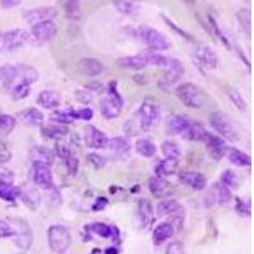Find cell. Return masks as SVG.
Segmentation results:
<instances>
[{
	"instance_id": "obj_25",
	"label": "cell",
	"mask_w": 254,
	"mask_h": 254,
	"mask_svg": "<svg viewBox=\"0 0 254 254\" xmlns=\"http://www.w3.org/2000/svg\"><path fill=\"white\" fill-rule=\"evenodd\" d=\"M19 117L20 120H22L24 124L28 125V126H44L45 116L38 108H27V110H23L19 113Z\"/></svg>"
},
{
	"instance_id": "obj_20",
	"label": "cell",
	"mask_w": 254,
	"mask_h": 254,
	"mask_svg": "<svg viewBox=\"0 0 254 254\" xmlns=\"http://www.w3.org/2000/svg\"><path fill=\"white\" fill-rule=\"evenodd\" d=\"M78 67L84 75L97 76L104 71V65L97 59L83 58L78 61Z\"/></svg>"
},
{
	"instance_id": "obj_22",
	"label": "cell",
	"mask_w": 254,
	"mask_h": 254,
	"mask_svg": "<svg viewBox=\"0 0 254 254\" xmlns=\"http://www.w3.org/2000/svg\"><path fill=\"white\" fill-rule=\"evenodd\" d=\"M206 133H207V131L203 127V125H201L199 122L190 121L185 128V131L181 133V136L188 141H203Z\"/></svg>"
},
{
	"instance_id": "obj_29",
	"label": "cell",
	"mask_w": 254,
	"mask_h": 254,
	"mask_svg": "<svg viewBox=\"0 0 254 254\" xmlns=\"http://www.w3.org/2000/svg\"><path fill=\"white\" fill-rule=\"evenodd\" d=\"M89 228V230L92 231V233L97 234L98 237L104 238V239H108V238H112V239L116 238V239H119L120 238V231L117 230V228L107 225V224H104V222H93Z\"/></svg>"
},
{
	"instance_id": "obj_38",
	"label": "cell",
	"mask_w": 254,
	"mask_h": 254,
	"mask_svg": "<svg viewBox=\"0 0 254 254\" xmlns=\"http://www.w3.org/2000/svg\"><path fill=\"white\" fill-rule=\"evenodd\" d=\"M136 151L145 158H153L156 154V146L153 141L147 139H139L135 144Z\"/></svg>"
},
{
	"instance_id": "obj_32",
	"label": "cell",
	"mask_w": 254,
	"mask_h": 254,
	"mask_svg": "<svg viewBox=\"0 0 254 254\" xmlns=\"http://www.w3.org/2000/svg\"><path fill=\"white\" fill-rule=\"evenodd\" d=\"M31 158L32 162H40L50 165L54 163L55 154L46 146H35L31 150Z\"/></svg>"
},
{
	"instance_id": "obj_12",
	"label": "cell",
	"mask_w": 254,
	"mask_h": 254,
	"mask_svg": "<svg viewBox=\"0 0 254 254\" xmlns=\"http://www.w3.org/2000/svg\"><path fill=\"white\" fill-rule=\"evenodd\" d=\"M84 142L90 149L99 150V149L107 147L108 137L103 131H101L93 125H88L84 130Z\"/></svg>"
},
{
	"instance_id": "obj_62",
	"label": "cell",
	"mask_w": 254,
	"mask_h": 254,
	"mask_svg": "<svg viewBox=\"0 0 254 254\" xmlns=\"http://www.w3.org/2000/svg\"><path fill=\"white\" fill-rule=\"evenodd\" d=\"M15 254H23V253H15Z\"/></svg>"
},
{
	"instance_id": "obj_52",
	"label": "cell",
	"mask_w": 254,
	"mask_h": 254,
	"mask_svg": "<svg viewBox=\"0 0 254 254\" xmlns=\"http://www.w3.org/2000/svg\"><path fill=\"white\" fill-rule=\"evenodd\" d=\"M237 211L243 216H251V203L244 202L239 197H237Z\"/></svg>"
},
{
	"instance_id": "obj_61",
	"label": "cell",
	"mask_w": 254,
	"mask_h": 254,
	"mask_svg": "<svg viewBox=\"0 0 254 254\" xmlns=\"http://www.w3.org/2000/svg\"><path fill=\"white\" fill-rule=\"evenodd\" d=\"M183 1H186V3H188V4H193L194 3V0H183Z\"/></svg>"
},
{
	"instance_id": "obj_19",
	"label": "cell",
	"mask_w": 254,
	"mask_h": 254,
	"mask_svg": "<svg viewBox=\"0 0 254 254\" xmlns=\"http://www.w3.org/2000/svg\"><path fill=\"white\" fill-rule=\"evenodd\" d=\"M116 64H117V66L120 69L132 70V71L142 70L147 66V61L145 59L144 54L133 56H124V58H120L119 60L116 61Z\"/></svg>"
},
{
	"instance_id": "obj_21",
	"label": "cell",
	"mask_w": 254,
	"mask_h": 254,
	"mask_svg": "<svg viewBox=\"0 0 254 254\" xmlns=\"http://www.w3.org/2000/svg\"><path fill=\"white\" fill-rule=\"evenodd\" d=\"M177 229L174 228V225L171 221L162 222L159 224L155 229L153 230V242L156 246H160L165 240H168L169 238L173 237L176 234Z\"/></svg>"
},
{
	"instance_id": "obj_49",
	"label": "cell",
	"mask_w": 254,
	"mask_h": 254,
	"mask_svg": "<svg viewBox=\"0 0 254 254\" xmlns=\"http://www.w3.org/2000/svg\"><path fill=\"white\" fill-rule=\"evenodd\" d=\"M64 163H65V165H66L69 173L72 174V176H75L79 168V160L78 158L72 154V151L66 156V158L64 159Z\"/></svg>"
},
{
	"instance_id": "obj_3",
	"label": "cell",
	"mask_w": 254,
	"mask_h": 254,
	"mask_svg": "<svg viewBox=\"0 0 254 254\" xmlns=\"http://www.w3.org/2000/svg\"><path fill=\"white\" fill-rule=\"evenodd\" d=\"M176 95L186 107L199 110L208 102V95L205 90L197 84L185 83L176 89Z\"/></svg>"
},
{
	"instance_id": "obj_58",
	"label": "cell",
	"mask_w": 254,
	"mask_h": 254,
	"mask_svg": "<svg viewBox=\"0 0 254 254\" xmlns=\"http://www.w3.org/2000/svg\"><path fill=\"white\" fill-rule=\"evenodd\" d=\"M102 87H103V85H102L101 83H98V81H93V83L85 85V89L92 90V92H101V90L103 89Z\"/></svg>"
},
{
	"instance_id": "obj_42",
	"label": "cell",
	"mask_w": 254,
	"mask_h": 254,
	"mask_svg": "<svg viewBox=\"0 0 254 254\" xmlns=\"http://www.w3.org/2000/svg\"><path fill=\"white\" fill-rule=\"evenodd\" d=\"M226 93H228V97L231 101V103L234 104L240 112H244L247 110V102L246 99L243 98V95L240 94L239 90L235 89V88H228Z\"/></svg>"
},
{
	"instance_id": "obj_28",
	"label": "cell",
	"mask_w": 254,
	"mask_h": 254,
	"mask_svg": "<svg viewBox=\"0 0 254 254\" xmlns=\"http://www.w3.org/2000/svg\"><path fill=\"white\" fill-rule=\"evenodd\" d=\"M20 188L12 185L10 181L0 179V198L6 202H14L15 199L19 198Z\"/></svg>"
},
{
	"instance_id": "obj_4",
	"label": "cell",
	"mask_w": 254,
	"mask_h": 254,
	"mask_svg": "<svg viewBox=\"0 0 254 254\" xmlns=\"http://www.w3.org/2000/svg\"><path fill=\"white\" fill-rule=\"evenodd\" d=\"M124 108V98L117 90V83L108 84V95L101 101V113L104 119L112 120L119 117Z\"/></svg>"
},
{
	"instance_id": "obj_55",
	"label": "cell",
	"mask_w": 254,
	"mask_h": 254,
	"mask_svg": "<svg viewBox=\"0 0 254 254\" xmlns=\"http://www.w3.org/2000/svg\"><path fill=\"white\" fill-rule=\"evenodd\" d=\"M162 18L165 20V22H167V24H169V27H171L172 29H176V31L178 32L179 35L182 36V37L187 38V40H192V37H190V35H188L187 32H185V31H183V29L179 28V27L177 26L176 23H173V22H172V20L169 19V18H167V17H165V15H162Z\"/></svg>"
},
{
	"instance_id": "obj_40",
	"label": "cell",
	"mask_w": 254,
	"mask_h": 254,
	"mask_svg": "<svg viewBox=\"0 0 254 254\" xmlns=\"http://www.w3.org/2000/svg\"><path fill=\"white\" fill-rule=\"evenodd\" d=\"M9 93L12 95L13 101H22L27 98L31 93V84L28 83H18L14 87L9 89Z\"/></svg>"
},
{
	"instance_id": "obj_36",
	"label": "cell",
	"mask_w": 254,
	"mask_h": 254,
	"mask_svg": "<svg viewBox=\"0 0 254 254\" xmlns=\"http://www.w3.org/2000/svg\"><path fill=\"white\" fill-rule=\"evenodd\" d=\"M207 26H208V31L211 32V35H212V37L217 38V40L221 42V44H224V46L226 47L228 50L231 49V45L230 42H229L228 37L225 36V33H222L221 28L219 27V24H217L216 19H215L212 15H208L207 17Z\"/></svg>"
},
{
	"instance_id": "obj_10",
	"label": "cell",
	"mask_w": 254,
	"mask_h": 254,
	"mask_svg": "<svg viewBox=\"0 0 254 254\" xmlns=\"http://www.w3.org/2000/svg\"><path fill=\"white\" fill-rule=\"evenodd\" d=\"M58 15V9L55 6H37V8L27 9L23 12V18L27 23L36 24L44 20H52Z\"/></svg>"
},
{
	"instance_id": "obj_14",
	"label": "cell",
	"mask_w": 254,
	"mask_h": 254,
	"mask_svg": "<svg viewBox=\"0 0 254 254\" xmlns=\"http://www.w3.org/2000/svg\"><path fill=\"white\" fill-rule=\"evenodd\" d=\"M202 142H205L206 150H207V153L210 154L211 158L215 159V160H220L221 158H224L226 147L228 146L225 145V141H224L222 137L207 132Z\"/></svg>"
},
{
	"instance_id": "obj_59",
	"label": "cell",
	"mask_w": 254,
	"mask_h": 254,
	"mask_svg": "<svg viewBox=\"0 0 254 254\" xmlns=\"http://www.w3.org/2000/svg\"><path fill=\"white\" fill-rule=\"evenodd\" d=\"M103 254H119V249L116 248V247H110L104 251Z\"/></svg>"
},
{
	"instance_id": "obj_7",
	"label": "cell",
	"mask_w": 254,
	"mask_h": 254,
	"mask_svg": "<svg viewBox=\"0 0 254 254\" xmlns=\"http://www.w3.org/2000/svg\"><path fill=\"white\" fill-rule=\"evenodd\" d=\"M31 40V33L26 29L15 28L0 33V52H13L26 46Z\"/></svg>"
},
{
	"instance_id": "obj_18",
	"label": "cell",
	"mask_w": 254,
	"mask_h": 254,
	"mask_svg": "<svg viewBox=\"0 0 254 254\" xmlns=\"http://www.w3.org/2000/svg\"><path fill=\"white\" fill-rule=\"evenodd\" d=\"M179 182L193 190H202L207 186V179L198 172H182L178 176Z\"/></svg>"
},
{
	"instance_id": "obj_45",
	"label": "cell",
	"mask_w": 254,
	"mask_h": 254,
	"mask_svg": "<svg viewBox=\"0 0 254 254\" xmlns=\"http://www.w3.org/2000/svg\"><path fill=\"white\" fill-rule=\"evenodd\" d=\"M162 151L165 158L169 159H178L181 156V150L179 146L173 141H164L162 144Z\"/></svg>"
},
{
	"instance_id": "obj_30",
	"label": "cell",
	"mask_w": 254,
	"mask_h": 254,
	"mask_svg": "<svg viewBox=\"0 0 254 254\" xmlns=\"http://www.w3.org/2000/svg\"><path fill=\"white\" fill-rule=\"evenodd\" d=\"M137 208H139V217L140 221H141V225L145 226V228H149L154 222L153 205L147 199H140Z\"/></svg>"
},
{
	"instance_id": "obj_5",
	"label": "cell",
	"mask_w": 254,
	"mask_h": 254,
	"mask_svg": "<svg viewBox=\"0 0 254 254\" xmlns=\"http://www.w3.org/2000/svg\"><path fill=\"white\" fill-rule=\"evenodd\" d=\"M210 125L224 140L229 141H238L240 137L237 127L231 122L228 115L221 111H215L210 115Z\"/></svg>"
},
{
	"instance_id": "obj_47",
	"label": "cell",
	"mask_w": 254,
	"mask_h": 254,
	"mask_svg": "<svg viewBox=\"0 0 254 254\" xmlns=\"http://www.w3.org/2000/svg\"><path fill=\"white\" fill-rule=\"evenodd\" d=\"M15 230L13 225L5 220H0V239H6V238H14Z\"/></svg>"
},
{
	"instance_id": "obj_27",
	"label": "cell",
	"mask_w": 254,
	"mask_h": 254,
	"mask_svg": "<svg viewBox=\"0 0 254 254\" xmlns=\"http://www.w3.org/2000/svg\"><path fill=\"white\" fill-rule=\"evenodd\" d=\"M225 155L228 156L229 162L233 163L234 165H238V167H251L252 164L251 156L248 154L238 150L237 147H226Z\"/></svg>"
},
{
	"instance_id": "obj_44",
	"label": "cell",
	"mask_w": 254,
	"mask_h": 254,
	"mask_svg": "<svg viewBox=\"0 0 254 254\" xmlns=\"http://www.w3.org/2000/svg\"><path fill=\"white\" fill-rule=\"evenodd\" d=\"M51 120L56 124L61 125H69L71 122H74V117H72L71 110L69 111H54L51 115Z\"/></svg>"
},
{
	"instance_id": "obj_34",
	"label": "cell",
	"mask_w": 254,
	"mask_h": 254,
	"mask_svg": "<svg viewBox=\"0 0 254 254\" xmlns=\"http://www.w3.org/2000/svg\"><path fill=\"white\" fill-rule=\"evenodd\" d=\"M177 168H178V159H169L165 158L164 160L159 163L156 167V176L158 177H169L176 173Z\"/></svg>"
},
{
	"instance_id": "obj_24",
	"label": "cell",
	"mask_w": 254,
	"mask_h": 254,
	"mask_svg": "<svg viewBox=\"0 0 254 254\" xmlns=\"http://www.w3.org/2000/svg\"><path fill=\"white\" fill-rule=\"evenodd\" d=\"M37 103L40 104L41 107L46 108V110H54V108L60 106L61 97L55 90H42L38 94Z\"/></svg>"
},
{
	"instance_id": "obj_48",
	"label": "cell",
	"mask_w": 254,
	"mask_h": 254,
	"mask_svg": "<svg viewBox=\"0 0 254 254\" xmlns=\"http://www.w3.org/2000/svg\"><path fill=\"white\" fill-rule=\"evenodd\" d=\"M71 113L74 120H83V121H90L93 119V116H94V112L89 107H84L80 108V110H71Z\"/></svg>"
},
{
	"instance_id": "obj_16",
	"label": "cell",
	"mask_w": 254,
	"mask_h": 254,
	"mask_svg": "<svg viewBox=\"0 0 254 254\" xmlns=\"http://www.w3.org/2000/svg\"><path fill=\"white\" fill-rule=\"evenodd\" d=\"M33 182L38 187L44 188H51L54 186L52 173L49 164L33 162Z\"/></svg>"
},
{
	"instance_id": "obj_51",
	"label": "cell",
	"mask_w": 254,
	"mask_h": 254,
	"mask_svg": "<svg viewBox=\"0 0 254 254\" xmlns=\"http://www.w3.org/2000/svg\"><path fill=\"white\" fill-rule=\"evenodd\" d=\"M10 158H12V153L9 150V147L6 146L5 142L0 140V164L9 162Z\"/></svg>"
},
{
	"instance_id": "obj_46",
	"label": "cell",
	"mask_w": 254,
	"mask_h": 254,
	"mask_svg": "<svg viewBox=\"0 0 254 254\" xmlns=\"http://www.w3.org/2000/svg\"><path fill=\"white\" fill-rule=\"evenodd\" d=\"M221 183L224 186H226L228 188H233L237 187L238 186V177L235 174L234 171H231V169H228L224 173L221 174Z\"/></svg>"
},
{
	"instance_id": "obj_11",
	"label": "cell",
	"mask_w": 254,
	"mask_h": 254,
	"mask_svg": "<svg viewBox=\"0 0 254 254\" xmlns=\"http://www.w3.org/2000/svg\"><path fill=\"white\" fill-rule=\"evenodd\" d=\"M31 32L38 44H46L55 37L58 33V27L54 23V20H44V22L33 24Z\"/></svg>"
},
{
	"instance_id": "obj_60",
	"label": "cell",
	"mask_w": 254,
	"mask_h": 254,
	"mask_svg": "<svg viewBox=\"0 0 254 254\" xmlns=\"http://www.w3.org/2000/svg\"><path fill=\"white\" fill-rule=\"evenodd\" d=\"M66 1H69V3H79L80 0H64V3H66Z\"/></svg>"
},
{
	"instance_id": "obj_53",
	"label": "cell",
	"mask_w": 254,
	"mask_h": 254,
	"mask_svg": "<svg viewBox=\"0 0 254 254\" xmlns=\"http://www.w3.org/2000/svg\"><path fill=\"white\" fill-rule=\"evenodd\" d=\"M75 98L76 101L80 102V103H89V102H92L93 99V94L89 92V90H78V92L75 93Z\"/></svg>"
},
{
	"instance_id": "obj_50",
	"label": "cell",
	"mask_w": 254,
	"mask_h": 254,
	"mask_svg": "<svg viewBox=\"0 0 254 254\" xmlns=\"http://www.w3.org/2000/svg\"><path fill=\"white\" fill-rule=\"evenodd\" d=\"M87 159H88V162H89L93 167L97 168V169L104 168L106 167V164H107V159L104 158V156L99 155V154H97V153L88 154Z\"/></svg>"
},
{
	"instance_id": "obj_23",
	"label": "cell",
	"mask_w": 254,
	"mask_h": 254,
	"mask_svg": "<svg viewBox=\"0 0 254 254\" xmlns=\"http://www.w3.org/2000/svg\"><path fill=\"white\" fill-rule=\"evenodd\" d=\"M190 120L185 115H172L169 119L167 120V130L171 135H181L185 131L186 127Z\"/></svg>"
},
{
	"instance_id": "obj_37",
	"label": "cell",
	"mask_w": 254,
	"mask_h": 254,
	"mask_svg": "<svg viewBox=\"0 0 254 254\" xmlns=\"http://www.w3.org/2000/svg\"><path fill=\"white\" fill-rule=\"evenodd\" d=\"M237 19L242 31L246 33L248 37L252 35V12L249 8H242L237 13Z\"/></svg>"
},
{
	"instance_id": "obj_56",
	"label": "cell",
	"mask_w": 254,
	"mask_h": 254,
	"mask_svg": "<svg viewBox=\"0 0 254 254\" xmlns=\"http://www.w3.org/2000/svg\"><path fill=\"white\" fill-rule=\"evenodd\" d=\"M107 205H108V199L106 198V197H98L94 205H93V210L94 211L104 210Z\"/></svg>"
},
{
	"instance_id": "obj_31",
	"label": "cell",
	"mask_w": 254,
	"mask_h": 254,
	"mask_svg": "<svg viewBox=\"0 0 254 254\" xmlns=\"http://www.w3.org/2000/svg\"><path fill=\"white\" fill-rule=\"evenodd\" d=\"M41 133L47 137V139L52 140H59L61 137L66 135L69 132V128H67L65 125L61 124H54V125H47V126H41Z\"/></svg>"
},
{
	"instance_id": "obj_6",
	"label": "cell",
	"mask_w": 254,
	"mask_h": 254,
	"mask_svg": "<svg viewBox=\"0 0 254 254\" xmlns=\"http://www.w3.org/2000/svg\"><path fill=\"white\" fill-rule=\"evenodd\" d=\"M136 36L150 49V51H165L172 45L171 41L168 40L162 32L149 26H140L136 29Z\"/></svg>"
},
{
	"instance_id": "obj_33",
	"label": "cell",
	"mask_w": 254,
	"mask_h": 254,
	"mask_svg": "<svg viewBox=\"0 0 254 254\" xmlns=\"http://www.w3.org/2000/svg\"><path fill=\"white\" fill-rule=\"evenodd\" d=\"M113 5L119 12L133 15L140 10V0H112Z\"/></svg>"
},
{
	"instance_id": "obj_41",
	"label": "cell",
	"mask_w": 254,
	"mask_h": 254,
	"mask_svg": "<svg viewBox=\"0 0 254 254\" xmlns=\"http://www.w3.org/2000/svg\"><path fill=\"white\" fill-rule=\"evenodd\" d=\"M145 59L147 61V65H153L156 67H165L168 64V59L165 56H163L162 54H159L156 51H146L144 52Z\"/></svg>"
},
{
	"instance_id": "obj_43",
	"label": "cell",
	"mask_w": 254,
	"mask_h": 254,
	"mask_svg": "<svg viewBox=\"0 0 254 254\" xmlns=\"http://www.w3.org/2000/svg\"><path fill=\"white\" fill-rule=\"evenodd\" d=\"M15 127V119L10 115H0V135H8Z\"/></svg>"
},
{
	"instance_id": "obj_54",
	"label": "cell",
	"mask_w": 254,
	"mask_h": 254,
	"mask_svg": "<svg viewBox=\"0 0 254 254\" xmlns=\"http://www.w3.org/2000/svg\"><path fill=\"white\" fill-rule=\"evenodd\" d=\"M165 254H183V246L182 243L174 242L172 244H169L167 248Z\"/></svg>"
},
{
	"instance_id": "obj_13",
	"label": "cell",
	"mask_w": 254,
	"mask_h": 254,
	"mask_svg": "<svg viewBox=\"0 0 254 254\" xmlns=\"http://www.w3.org/2000/svg\"><path fill=\"white\" fill-rule=\"evenodd\" d=\"M193 58L203 69H216L217 55L216 52L211 49V47L206 46V45H198V46L194 49Z\"/></svg>"
},
{
	"instance_id": "obj_8",
	"label": "cell",
	"mask_w": 254,
	"mask_h": 254,
	"mask_svg": "<svg viewBox=\"0 0 254 254\" xmlns=\"http://www.w3.org/2000/svg\"><path fill=\"white\" fill-rule=\"evenodd\" d=\"M49 247L55 253H64L71 244V235L69 230L63 225H52L47 230Z\"/></svg>"
},
{
	"instance_id": "obj_39",
	"label": "cell",
	"mask_w": 254,
	"mask_h": 254,
	"mask_svg": "<svg viewBox=\"0 0 254 254\" xmlns=\"http://www.w3.org/2000/svg\"><path fill=\"white\" fill-rule=\"evenodd\" d=\"M107 147L119 154H127L130 151L131 145L124 137H112V139H108Z\"/></svg>"
},
{
	"instance_id": "obj_9",
	"label": "cell",
	"mask_w": 254,
	"mask_h": 254,
	"mask_svg": "<svg viewBox=\"0 0 254 254\" xmlns=\"http://www.w3.org/2000/svg\"><path fill=\"white\" fill-rule=\"evenodd\" d=\"M15 230L14 242L17 247L20 249H29L33 244V231H32L31 226L28 225V222L24 221L22 219H13L10 221Z\"/></svg>"
},
{
	"instance_id": "obj_26",
	"label": "cell",
	"mask_w": 254,
	"mask_h": 254,
	"mask_svg": "<svg viewBox=\"0 0 254 254\" xmlns=\"http://www.w3.org/2000/svg\"><path fill=\"white\" fill-rule=\"evenodd\" d=\"M208 196L212 198V202L219 203V205H225L231 199V192L226 186L220 183H215L212 187H211L210 193Z\"/></svg>"
},
{
	"instance_id": "obj_2",
	"label": "cell",
	"mask_w": 254,
	"mask_h": 254,
	"mask_svg": "<svg viewBox=\"0 0 254 254\" xmlns=\"http://www.w3.org/2000/svg\"><path fill=\"white\" fill-rule=\"evenodd\" d=\"M38 72L31 65H4L0 67V84L10 89L18 83L33 84L37 81Z\"/></svg>"
},
{
	"instance_id": "obj_17",
	"label": "cell",
	"mask_w": 254,
	"mask_h": 254,
	"mask_svg": "<svg viewBox=\"0 0 254 254\" xmlns=\"http://www.w3.org/2000/svg\"><path fill=\"white\" fill-rule=\"evenodd\" d=\"M183 74H185V66H183L182 61H179L178 59H168L163 83L164 85H173L182 78Z\"/></svg>"
},
{
	"instance_id": "obj_57",
	"label": "cell",
	"mask_w": 254,
	"mask_h": 254,
	"mask_svg": "<svg viewBox=\"0 0 254 254\" xmlns=\"http://www.w3.org/2000/svg\"><path fill=\"white\" fill-rule=\"evenodd\" d=\"M22 3V0H0V5L4 9L15 8Z\"/></svg>"
},
{
	"instance_id": "obj_1",
	"label": "cell",
	"mask_w": 254,
	"mask_h": 254,
	"mask_svg": "<svg viewBox=\"0 0 254 254\" xmlns=\"http://www.w3.org/2000/svg\"><path fill=\"white\" fill-rule=\"evenodd\" d=\"M160 119V108L156 102L151 98H146L142 102L141 107L136 113L135 119L126 122L125 131L128 135H137L140 132H146L153 126L158 124Z\"/></svg>"
},
{
	"instance_id": "obj_35",
	"label": "cell",
	"mask_w": 254,
	"mask_h": 254,
	"mask_svg": "<svg viewBox=\"0 0 254 254\" xmlns=\"http://www.w3.org/2000/svg\"><path fill=\"white\" fill-rule=\"evenodd\" d=\"M179 210H181V205L173 198L163 199L156 206V214L159 216H167V215L176 214Z\"/></svg>"
},
{
	"instance_id": "obj_15",
	"label": "cell",
	"mask_w": 254,
	"mask_h": 254,
	"mask_svg": "<svg viewBox=\"0 0 254 254\" xmlns=\"http://www.w3.org/2000/svg\"><path fill=\"white\" fill-rule=\"evenodd\" d=\"M149 190L150 193L156 198H169L173 196L174 187L163 177H153L149 181Z\"/></svg>"
}]
</instances>
